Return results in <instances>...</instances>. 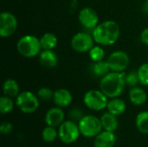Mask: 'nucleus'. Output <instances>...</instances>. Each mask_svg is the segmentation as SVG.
I'll list each match as a JSON object with an SVG mask.
<instances>
[{
  "label": "nucleus",
  "mask_w": 148,
  "mask_h": 147,
  "mask_svg": "<svg viewBox=\"0 0 148 147\" xmlns=\"http://www.w3.org/2000/svg\"><path fill=\"white\" fill-rule=\"evenodd\" d=\"M120 34V26L113 20H107L100 23L92 30V36L95 42L101 46L114 45L118 41Z\"/></svg>",
  "instance_id": "obj_1"
},
{
  "label": "nucleus",
  "mask_w": 148,
  "mask_h": 147,
  "mask_svg": "<svg viewBox=\"0 0 148 147\" xmlns=\"http://www.w3.org/2000/svg\"><path fill=\"white\" fill-rule=\"evenodd\" d=\"M125 74L124 72H114L110 71L108 75L101 79L100 81V89L109 98H117L120 97L126 85L125 81Z\"/></svg>",
  "instance_id": "obj_2"
},
{
  "label": "nucleus",
  "mask_w": 148,
  "mask_h": 147,
  "mask_svg": "<svg viewBox=\"0 0 148 147\" xmlns=\"http://www.w3.org/2000/svg\"><path fill=\"white\" fill-rule=\"evenodd\" d=\"M17 52L25 58H33L39 55L42 50L40 39L33 35H24L16 42Z\"/></svg>",
  "instance_id": "obj_3"
},
{
  "label": "nucleus",
  "mask_w": 148,
  "mask_h": 147,
  "mask_svg": "<svg viewBox=\"0 0 148 147\" xmlns=\"http://www.w3.org/2000/svg\"><path fill=\"white\" fill-rule=\"evenodd\" d=\"M81 134L85 138H95L103 129L101 119L95 115H84L78 122Z\"/></svg>",
  "instance_id": "obj_4"
},
{
  "label": "nucleus",
  "mask_w": 148,
  "mask_h": 147,
  "mask_svg": "<svg viewBox=\"0 0 148 147\" xmlns=\"http://www.w3.org/2000/svg\"><path fill=\"white\" fill-rule=\"evenodd\" d=\"M109 98L100 89H91L85 93L83 96L84 105L93 111H102L107 108Z\"/></svg>",
  "instance_id": "obj_5"
},
{
  "label": "nucleus",
  "mask_w": 148,
  "mask_h": 147,
  "mask_svg": "<svg viewBox=\"0 0 148 147\" xmlns=\"http://www.w3.org/2000/svg\"><path fill=\"white\" fill-rule=\"evenodd\" d=\"M39 98L31 91H22L16 97V106L23 113H33L37 111Z\"/></svg>",
  "instance_id": "obj_6"
},
{
  "label": "nucleus",
  "mask_w": 148,
  "mask_h": 147,
  "mask_svg": "<svg viewBox=\"0 0 148 147\" xmlns=\"http://www.w3.org/2000/svg\"><path fill=\"white\" fill-rule=\"evenodd\" d=\"M81 132L79 129L78 123L73 120H64L58 128V138L59 139L66 144H73L80 138Z\"/></svg>",
  "instance_id": "obj_7"
},
{
  "label": "nucleus",
  "mask_w": 148,
  "mask_h": 147,
  "mask_svg": "<svg viewBox=\"0 0 148 147\" xmlns=\"http://www.w3.org/2000/svg\"><path fill=\"white\" fill-rule=\"evenodd\" d=\"M18 22L16 16L10 11H3L0 14V36L8 38L14 35L17 29Z\"/></svg>",
  "instance_id": "obj_8"
},
{
  "label": "nucleus",
  "mask_w": 148,
  "mask_h": 147,
  "mask_svg": "<svg viewBox=\"0 0 148 147\" xmlns=\"http://www.w3.org/2000/svg\"><path fill=\"white\" fill-rule=\"evenodd\" d=\"M95 39L92 35L82 31L75 34L71 39V48L78 53L88 52L95 46Z\"/></svg>",
  "instance_id": "obj_9"
},
{
  "label": "nucleus",
  "mask_w": 148,
  "mask_h": 147,
  "mask_svg": "<svg viewBox=\"0 0 148 147\" xmlns=\"http://www.w3.org/2000/svg\"><path fill=\"white\" fill-rule=\"evenodd\" d=\"M110 70L114 72H124L130 63L129 55L123 50H116L111 53L107 60Z\"/></svg>",
  "instance_id": "obj_10"
},
{
  "label": "nucleus",
  "mask_w": 148,
  "mask_h": 147,
  "mask_svg": "<svg viewBox=\"0 0 148 147\" xmlns=\"http://www.w3.org/2000/svg\"><path fill=\"white\" fill-rule=\"evenodd\" d=\"M78 20L83 28L90 30H93L100 23L97 12L90 7H85L80 10Z\"/></svg>",
  "instance_id": "obj_11"
},
{
  "label": "nucleus",
  "mask_w": 148,
  "mask_h": 147,
  "mask_svg": "<svg viewBox=\"0 0 148 147\" xmlns=\"http://www.w3.org/2000/svg\"><path fill=\"white\" fill-rule=\"evenodd\" d=\"M65 119V113L62 108L59 107H54L49 108L45 114V123L47 126L53 127H59Z\"/></svg>",
  "instance_id": "obj_12"
},
{
  "label": "nucleus",
  "mask_w": 148,
  "mask_h": 147,
  "mask_svg": "<svg viewBox=\"0 0 148 147\" xmlns=\"http://www.w3.org/2000/svg\"><path fill=\"white\" fill-rule=\"evenodd\" d=\"M53 102L56 107L61 108H64L69 107L73 101L72 94L66 88H58L54 91L53 95Z\"/></svg>",
  "instance_id": "obj_13"
},
{
  "label": "nucleus",
  "mask_w": 148,
  "mask_h": 147,
  "mask_svg": "<svg viewBox=\"0 0 148 147\" xmlns=\"http://www.w3.org/2000/svg\"><path fill=\"white\" fill-rule=\"evenodd\" d=\"M116 142V136L114 132L101 131L96 137H95V147H114Z\"/></svg>",
  "instance_id": "obj_14"
},
{
  "label": "nucleus",
  "mask_w": 148,
  "mask_h": 147,
  "mask_svg": "<svg viewBox=\"0 0 148 147\" xmlns=\"http://www.w3.org/2000/svg\"><path fill=\"white\" fill-rule=\"evenodd\" d=\"M38 58L41 65L48 68H53L58 63L57 55L53 49H42Z\"/></svg>",
  "instance_id": "obj_15"
},
{
  "label": "nucleus",
  "mask_w": 148,
  "mask_h": 147,
  "mask_svg": "<svg viewBox=\"0 0 148 147\" xmlns=\"http://www.w3.org/2000/svg\"><path fill=\"white\" fill-rule=\"evenodd\" d=\"M129 101L134 106H142L147 101V92L140 87H134L131 88L128 93Z\"/></svg>",
  "instance_id": "obj_16"
},
{
  "label": "nucleus",
  "mask_w": 148,
  "mask_h": 147,
  "mask_svg": "<svg viewBox=\"0 0 148 147\" xmlns=\"http://www.w3.org/2000/svg\"><path fill=\"white\" fill-rule=\"evenodd\" d=\"M126 109H127V105L122 99L117 97V98H112L108 101L107 106L108 112L116 116H120L125 113Z\"/></svg>",
  "instance_id": "obj_17"
},
{
  "label": "nucleus",
  "mask_w": 148,
  "mask_h": 147,
  "mask_svg": "<svg viewBox=\"0 0 148 147\" xmlns=\"http://www.w3.org/2000/svg\"><path fill=\"white\" fill-rule=\"evenodd\" d=\"M100 119H101V125H102V127L104 130L114 133L118 129L119 121H118L116 115H114L109 112H106L101 115V117Z\"/></svg>",
  "instance_id": "obj_18"
},
{
  "label": "nucleus",
  "mask_w": 148,
  "mask_h": 147,
  "mask_svg": "<svg viewBox=\"0 0 148 147\" xmlns=\"http://www.w3.org/2000/svg\"><path fill=\"white\" fill-rule=\"evenodd\" d=\"M3 95L16 98L20 93V88L17 81L11 78L6 79L3 83Z\"/></svg>",
  "instance_id": "obj_19"
},
{
  "label": "nucleus",
  "mask_w": 148,
  "mask_h": 147,
  "mask_svg": "<svg viewBox=\"0 0 148 147\" xmlns=\"http://www.w3.org/2000/svg\"><path fill=\"white\" fill-rule=\"evenodd\" d=\"M90 69L95 76L101 77V78L104 77L106 75H108L111 71L107 61L106 62L105 61L93 62V63L90 66Z\"/></svg>",
  "instance_id": "obj_20"
},
{
  "label": "nucleus",
  "mask_w": 148,
  "mask_h": 147,
  "mask_svg": "<svg viewBox=\"0 0 148 147\" xmlns=\"http://www.w3.org/2000/svg\"><path fill=\"white\" fill-rule=\"evenodd\" d=\"M39 39L42 49H54L58 43L57 36L51 32L44 33Z\"/></svg>",
  "instance_id": "obj_21"
},
{
  "label": "nucleus",
  "mask_w": 148,
  "mask_h": 147,
  "mask_svg": "<svg viewBox=\"0 0 148 147\" xmlns=\"http://www.w3.org/2000/svg\"><path fill=\"white\" fill-rule=\"evenodd\" d=\"M135 126L140 133L148 134V111H142L137 114Z\"/></svg>",
  "instance_id": "obj_22"
},
{
  "label": "nucleus",
  "mask_w": 148,
  "mask_h": 147,
  "mask_svg": "<svg viewBox=\"0 0 148 147\" xmlns=\"http://www.w3.org/2000/svg\"><path fill=\"white\" fill-rule=\"evenodd\" d=\"M16 102L13 101L12 98L3 95L0 98V113L2 114H8L14 109Z\"/></svg>",
  "instance_id": "obj_23"
},
{
  "label": "nucleus",
  "mask_w": 148,
  "mask_h": 147,
  "mask_svg": "<svg viewBox=\"0 0 148 147\" xmlns=\"http://www.w3.org/2000/svg\"><path fill=\"white\" fill-rule=\"evenodd\" d=\"M42 138L47 143H52L58 138V130L56 127L47 126L42 132Z\"/></svg>",
  "instance_id": "obj_24"
},
{
  "label": "nucleus",
  "mask_w": 148,
  "mask_h": 147,
  "mask_svg": "<svg viewBox=\"0 0 148 147\" xmlns=\"http://www.w3.org/2000/svg\"><path fill=\"white\" fill-rule=\"evenodd\" d=\"M88 55L89 58L92 60V62H100L103 61L105 57V51L101 45H97L94 46L89 51H88Z\"/></svg>",
  "instance_id": "obj_25"
},
{
  "label": "nucleus",
  "mask_w": 148,
  "mask_h": 147,
  "mask_svg": "<svg viewBox=\"0 0 148 147\" xmlns=\"http://www.w3.org/2000/svg\"><path fill=\"white\" fill-rule=\"evenodd\" d=\"M137 72L140 79V83L142 86L148 87V62L142 63L139 67Z\"/></svg>",
  "instance_id": "obj_26"
},
{
  "label": "nucleus",
  "mask_w": 148,
  "mask_h": 147,
  "mask_svg": "<svg viewBox=\"0 0 148 147\" xmlns=\"http://www.w3.org/2000/svg\"><path fill=\"white\" fill-rule=\"evenodd\" d=\"M125 81H126V85L130 87V88H134V87L138 86V84L140 83L138 72L137 71H131L128 74H127L125 75Z\"/></svg>",
  "instance_id": "obj_27"
},
{
  "label": "nucleus",
  "mask_w": 148,
  "mask_h": 147,
  "mask_svg": "<svg viewBox=\"0 0 148 147\" xmlns=\"http://www.w3.org/2000/svg\"><path fill=\"white\" fill-rule=\"evenodd\" d=\"M37 97L39 98V100L43 101H47L49 100L53 99V95H54V91H52L50 88H41L36 94Z\"/></svg>",
  "instance_id": "obj_28"
},
{
  "label": "nucleus",
  "mask_w": 148,
  "mask_h": 147,
  "mask_svg": "<svg viewBox=\"0 0 148 147\" xmlns=\"http://www.w3.org/2000/svg\"><path fill=\"white\" fill-rule=\"evenodd\" d=\"M84 116L83 112L82 109L78 108V107H75L72 108L69 112V117L70 118V120L73 121H77V123L79 122V120Z\"/></svg>",
  "instance_id": "obj_29"
},
{
  "label": "nucleus",
  "mask_w": 148,
  "mask_h": 147,
  "mask_svg": "<svg viewBox=\"0 0 148 147\" xmlns=\"http://www.w3.org/2000/svg\"><path fill=\"white\" fill-rule=\"evenodd\" d=\"M13 131V125L10 122H2L1 126H0V133L3 135H7L10 134L11 132Z\"/></svg>",
  "instance_id": "obj_30"
},
{
  "label": "nucleus",
  "mask_w": 148,
  "mask_h": 147,
  "mask_svg": "<svg viewBox=\"0 0 148 147\" xmlns=\"http://www.w3.org/2000/svg\"><path fill=\"white\" fill-rule=\"evenodd\" d=\"M140 41L143 44L148 46V27L144 29L140 33Z\"/></svg>",
  "instance_id": "obj_31"
},
{
  "label": "nucleus",
  "mask_w": 148,
  "mask_h": 147,
  "mask_svg": "<svg viewBox=\"0 0 148 147\" xmlns=\"http://www.w3.org/2000/svg\"><path fill=\"white\" fill-rule=\"evenodd\" d=\"M142 11L144 14L147 15L148 16V0H146L143 3V6H142Z\"/></svg>",
  "instance_id": "obj_32"
},
{
  "label": "nucleus",
  "mask_w": 148,
  "mask_h": 147,
  "mask_svg": "<svg viewBox=\"0 0 148 147\" xmlns=\"http://www.w3.org/2000/svg\"><path fill=\"white\" fill-rule=\"evenodd\" d=\"M80 147H87V146H80Z\"/></svg>",
  "instance_id": "obj_33"
}]
</instances>
